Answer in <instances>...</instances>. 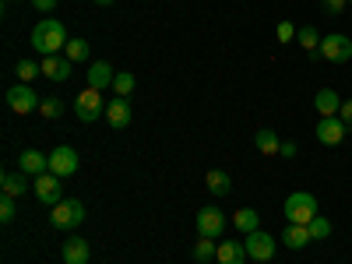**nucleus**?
Returning <instances> with one entry per match:
<instances>
[{
    "mask_svg": "<svg viewBox=\"0 0 352 264\" xmlns=\"http://www.w3.org/2000/svg\"><path fill=\"white\" fill-rule=\"evenodd\" d=\"M254 144H257V152H261V155H278V152H282L278 134H275V131H268V127L254 134Z\"/></svg>",
    "mask_w": 352,
    "mask_h": 264,
    "instance_id": "obj_21",
    "label": "nucleus"
},
{
    "mask_svg": "<svg viewBox=\"0 0 352 264\" xmlns=\"http://www.w3.org/2000/svg\"><path fill=\"white\" fill-rule=\"evenodd\" d=\"M232 226H236L240 232H254L257 229V212L254 208H240L236 215H232Z\"/></svg>",
    "mask_w": 352,
    "mask_h": 264,
    "instance_id": "obj_25",
    "label": "nucleus"
},
{
    "mask_svg": "<svg viewBox=\"0 0 352 264\" xmlns=\"http://www.w3.org/2000/svg\"><path fill=\"white\" fill-rule=\"evenodd\" d=\"M43 78H50V81H67L71 78V71H74V64L67 60V56H60V53H56V56H43Z\"/></svg>",
    "mask_w": 352,
    "mask_h": 264,
    "instance_id": "obj_13",
    "label": "nucleus"
},
{
    "mask_svg": "<svg viewBox=\"0 0 352 264\" xmlns=\"http://www.w3.org/2000/svg\"><path fill=\"white\" fill-rule=\"evenodd\" d=\"M74 113L81 124H96L99 116L106 113V102H102V92H96V88H85V92H78L74 99Z\"/></svg>",
    "mask_w": 352,
    "mask_h": 264,
    "instance_id": "obj_4",
    "label": "nucleus"
},
{
    "mask_svg": "<svg viewBox=\"0 0 352 264\" xmlns=\"http://www.w3.org/2000/svg\"><path fill=\"white\" fill-rule=\"evenodd\" d=\"M36 74H43V67H39L36 60H18V78H21V85H28Z\"/></svg>",
    "mask_w": 352,
    "mask_h": 264,
    "instance_id": "obj_29",
    "label": "nucleus"
},
{
    "mask_svg": "<svg viewBox=\"0 0 352 264\" xmlns=\"http://www.w3.org/2000/svg\"><path fill=\"white\" fill-rule=\"evenodd\" d=\"M64 56L71 64H78V60H88V43L85 39H67V46H64Z\"/></svg>",
    "mask_w": 352,
    "mask_h": 264,
    "instance_id": "obj_26",
    "label": "nucleus"
},
{
    "mask_svg": "<svg viewBox=\"0 0 352 264\" xmlns=\"http://www.w3.org/2000/svg\"><path fill=\"white\" fill-rule=\"evenodd\" d=\"M50 222H53V229H78L85 222V204L78 197H64L60 204H53Z\"/></svg>",
    "mask_w": 352,
    "mask_h": 264,
    "instance_id": "obj_3",
    "label": "nucleus"
},
{
    "mask_svg": "<svg viewBox=\"0 0 352 264\" xmlns=\"http://www.w3.org/2000/svg\"><path fill=\"white\" fill-rule=\"evenodd\" d=\"M222 229H226V215H222L219 208H201V212H197V236L219 240Z\"/></svg>",
    "mask_w": 352,
    "mask_h": 264,
    "instance_id": "obj_12",
    "label": "nucleus"
},
{
    "mask_svg": "<svg viewBox=\"0 0 352 264\" xmlns=\"http://www.w3.org/2000/svg\"><path fill=\"white\" fill-rule=\"evenodd\" d=\"M278 155H285V159H296V144L292 141H282V152Z\"/></svg>",
    "mask_w": 352,
    "mask_h": 264,
    "instance_id": "obj_36",
    "label": "nucleus"
},
{
    "mask_svg": "<svg viewBox=\"0 0 352 264\" xmlns=\"http://www.w3.org/2000/svg\"><path fill=\"white\" fill-rule=\"evenodd\" d=\"M320 56L331 64H349L352 60V39L349 36H324L320 39Z\"/></svg>",
    "mask_w": 352,
    "mask_h": 264,
    "instance_id": "obj_5",
    "label": "nucleus"
},
{
    "mask_svg": "<svg viewBox=\"0 0 352 264\" xmlns=\"http://www.w3.org/2000/svg\"><path fill=\"white\" fill-rule=\"evenodd\" d=\"M116 74L106 60H96L92 67H88V88H96V92H102V88H113Z\"/></svg>",
    "mask_w": 352,
    "mask_h": 264,
    "instance_id": "obj_15",
    "label": "nucleus"
},
{
    "mask_svg": "<svg viewBox=\"0 0 352 264\" xmlns=\"http://www.w3.org/2000/svg\"><path fill=\"white\" fill-rule=\"evenodd\" d=\"M215 254H219V243H215L212 236H201V240L194 243V261H201V264H204V261H212Z\"/></svg>",
    "mask_w": 352,
    "mask_h": 264,
    "instance_id": "obj_24",
    "label": "nucleus"
},
{
    "mask_svg": "<svg viewBox=\"0 0 352 264\" xmlns=\"http://www.w3.org/2000/svg\"><path fill=\"white\" fill-rule=\"evenodd\" d=\"M314 106H317V113H320V116H338L342 99L335 96V88H320V92L314 96Z\"/></svg>",
    "mask_w": 352,
    "mask_h": 264,
    "instance_id": "obj_16",
    "label": "nucleus"
},
{
    "mask_svg": "<svg viewBox=\"0 0 352 264\" xmlns=\"http://www.w3.org/2000/svg\"><path fill=\"white\" fill-rule=\"evenodd\" d=\"M338 116H342V120H345V124L352 127V99H349V102H342V109H338Z\"/></svg>",
    "mask_w": 352,
    "mask_h": 264,
    "instance_id": "obj_35",
    "label": "nucleus"
},
{
    "mask_svg": "<svg viewBox=\"0 0 352 264\" xmlns=\"http://www.w3.org/2000/svg\"><path fill=\"white\" fill-rule=\"evenodd\" d=\"M39 113L46 116V120H56V116L64 113V102H60V99H53V96H46V99L39 102Z\"/></svg>",
    "mask_w": 352,
    "mask_h": 264,
    "instance_id": "obj_27",
    "label": "nucleus"
},
{
    "mask_svg": "<svg viewBox=\"0 0 352 264\" xmlns=\"http://www.w3.org/2000/svg\"><path fill=\"white\" fill-rule=\"evenodd\" d=\"M32 8H36V11H43V14H50V11L56 8V0H32Z\"/></svg>",
    "mask_w": 352,
    "mask_h": 264,
    "instance_id": "obj_34",
    "label": "nucleus"
},
{
    "mask_svg": "<svg viewBox=\"0 0 352 264\" xmlns=\"http://www.w3.org/2000/svg\"><path fill=\"white\" fill-rule=\"evenodd\" d=\"M36 197L46 204V208L60 204V201H64V184H60V176H56V173H43V176H36Z\"/></svg>",
    "mask_w": 352,
    "mask_h": 264,
    "instance_id": "obj_6",
    "label": "nucleus"
},
{
    "mask_svg": "<svg viewBox=\"0 0 352 264\" xmlns=\"http://www.w3.org/2000/svg\"><path fill=\"white\" fill-rule=\"evenodd\" d=\"M39 96L32 92V88H28V85H11L8 88V106L18 113V116H25V113H32V109H39Z\"/></svg>",
    "mask_w": 352,
    "mask_h": 264,
    "instance_id": "obj_8",
    "label": "nucleus"
},
{
    "mask_svg": "<svg viewBox=\"0 0 352 264\" xmlns=\"http://www.w3.org/2000/svg\"><path fill=\"white\" fill-rule=\"evenodd\" d=\"M96 4H99V8H106V4H113V0H96Z\"/></svg>",
    "mask_w": 352,
    "mask_h": 264,
    "instance_id": "obj_37",
    "label": "nucleus"
},
{
    "mask_svg": "<svg viewBox=\"0 0 352 264\" xmlns=\"http://www.w3.org/2000/svg\"><path fill=\"white\" fill-rule=\"evenodd\" d=\"M282 212H285V219L292 226H310L317 219V197L307 194V190H296V194L285 197V208Z\"/></svg>",
    "mask_w": 352,
    "mask_h": 264,
    "instance_id": "obj_2",
    "label": "nucleus"
},
{
    "mask_svg": "<svg viewBox=\"0 0 352 264\" xmlns=\"http://www.w3.org/2000/svg\"><path fill=\"white\" fill-rule=\"evenodd\" d=\"M28 187H25V173L18 169V173H4V176H0V194H4V197H21Z\"/></svg>",
    "mask_w": 352,
    "mask_h": 264,
    "instance_id": "obj_19",
    "label": "nucleus"
},
{
    "mask_svg": "<svg viewBox=\"0 0 352 264\" xmlns=\"http://www.w3.org/2000/svg\"><path fill=\"white\" fill-rule=\"evenodd\" d=\"M320 4H324V11H328V14H342L349 0H320Z\"/></svg>",
    "mask_w": 352,
    "mask_h": 264,
    "instance_id": "obj_33",
    "label": "nucleus"
},
{
    "mask_svg": "<svg viewBox=\"0 0 352 264\" xmlns=\"http://www.w3.org/2000/svg\"><path fill=\"white\" fill-rule=\"evenodd\" d=\"M296 39H300V46L317 60V56H320V36H317V28H314V25H303L300 32H296Z\"/></svg>",
    "mask_w": 352,
    "mask_h": 264,
    "instance_id": "obj_23",
    "label": "nucleus"
},
{
    "mask_svg": "<svg viewBox=\"0 0 352 264\" xmlns=\"http://www.w3.org/2000/svg\"><path fill=\"white\" fill-rule=\"evenodd\" d=\"M247 257L250 261H272L275 257V236H268V232H261V229H254V232H247Z\"/></svg>",
    "mask_w": 352,
    "mask_h": 264,
    "instance_id": "obj_7",
    "label": "nucleus"
},
{
    "mask_svg": "<svg viewBox=\"0 0 352 264\" xmlns=\"http://www.w3.org/2000/svg\"><path fill=\"white\" fill-rule=\"evenodd\" d=\"M275 36H278V43H292V39H296V25H292V21H278Z\"/></svg>",
    "mask_w": 352,
    "mask_h": 264,
    "instance_id": "obj_32",
    "label": "nucleus"
},
{
    "mask_svg": "<svg viewBox=\"0 0 352 264\" xmlns=\"http://www.w3.org/2000/svg\"><path fill=\"white\" fill-rule=\"evenodd\" d=\"M64 46H67V28H64V21L46 18V21H39V25L32 28V50H39L43 56H56Z\"/></svg>",
    "mask_w": 352,
    "mask_h": 264,
    "instance_id": "obj_1",
    "label": "nucleus"
},
{
    "mask_svg": "<svg viewBox=\"0 0 352 264\" xmlns=\"http://www.w3.org/2000/svg\"><path fill=\"white\" fill-rule=\"evenodd\" d=\"M349 134V124L342 120V116H320L317 124V141L320 144H342Z\"/></svg>",
    "mask_w": 352,
    "mask_h": 264,
    "instance_id": "obj_10",
    "label": "nucleus"
},
{
    "mask_svg": "<svg viewBox=\"0 0 352 264\" xmlns=\"http://www.w3.org/2000/svg\"><path fill=\"white\" fill-rule=\"evenodd\" d=\"M349 4H352V0H349Z\"/></svg>",
    "mask_w": 352,
    "mask_h": 264,
    "instance_id": "obj_38",
    "label": "nucleus"
},
{
    "mask_svg": "<svg viewBox=\"0 0 352 264\" xmlns=\"http://www.w3.org/2000/svg\"><path fill=\"white\" fill-rule=\"evenodd\" d=\"M307 229H310V236H314V240H328V236H331V222H328V219H320V215H317Z\"/></svg>",
    "mask_w": 352,
    "mask_h": 264,
    "instance_id": "obj_28",
    "label": "nucleus"
},
{
    "mask_svg": "<svg viewBox=\"0 0 352 264\" xmlns=\"http://www.w3.org/2000/svg\"><path fill=\"white\" fill-rule=\"evenodd\" d=\"M106 124L113 131H127L131 127V102L124 96H116V99L106 102Z\"/></svg>",
    "mask_w": 352,
    "mask_h": 264,
    "instance_id": "obj_11",
    "label": "nucleus"
},
{
    "mask_svg": "<svg viewBox=\"0 0 352 264\" xmlns=\"http://www.w3.org/2000/svg\"><path fill=\"white\" fill-rule=\"evenodd\" d=\"M50 173H56L64 180V176H74L78 173V152L71 144H60V148L50 152Z\"/></svg>",
    "mask_w": 352,
    "mask_h": 264,
    "instance_id": "obj_9",
    "label": "nucleus"
},
{
    "mask_svg": "<svg viewBox=\"0 0 352 264\" xmlns=\"http://www.w3.org/2000/svg\"><path fill=\"white\" fill-rule=\"evenodd\" d=\"M204 184H208V190H212L215 197H226V194L232 190L229 173H222V169H208V176H204Z\"/></svg>",
    "mask_w": 352,
    "mask_h": 264,
    "instance_id": "obj_22",
    "label": "nucleus"
},
{
    "mask_svg": "<svg viewBox=\"0 0 352 264\" xmlns=\"http://www.w3.org/2000/svg\"><path fill=\"white\" fill-rule=\"evenodd\" d=\"M18 208H14V197H4L0 194V222H14Z\"/></svg>",
    "mask_w": 352,
    "mask_h": 264,
    "instance_id": "obj_31",
    "label": "nucleus"
},
{
    "mask_svg": "<svg viewBox=\"0 0 352 264\" xmlns=\"http://www.w3.org/2000/svg\"><path fill=\"white\" fill-rule=\"evenodd\" d=\"M282 243L285 247H292V250H303L307 243H314V236H310V229L307 226H285V232H282Z\"/></svg>",
    "mask_w": 352,
    "mask_h": 264,
    "instance_id": "obj_18",
    "label": "nucleus"
},
{
    "mask_svg": "<svg viewBox=\"0 0 352 264\" xmlns=\"http://www.w3.org/2000/svg\"><path fill=\"white\" fill-rule=\"evenodd\" d=\"M18 169H21L25 176H43V173H50V155H43V152H36V148H28V152H21Z\"/></svg>",
    "mask_w": 352,
    "mask_h": 264,
    "instance_id": "obj_14",
    "label": "nucleus"
},
{
    "mask_svg": "<svg viewBox=\"0 0 352 264\" xmlns=\"http://www.w3.org/2000/svg\"><path fill=\"white\" fill-rule=\"evenodd\" d=\"M113 92L127 99V96L134 92V74H116V81H113Z\"/></svg>",
    "mask_w": 352,
    "mask_h": 264,
    "instance_id": "obj_30",
    "label": "nucleus"
},
{
    "mask_svg": "<svg viewBox=\"0 0 352 264\" xmlns=\"http://www.w3.org/2000/svg\"><path fill=\"white\" fill-rule=\"evenodd\" d=\"M88 261H92V254H88V243L81 236L64 243V264H88Z\"/></svg>",
    "mask_w": 352,
    "mask_h": 264,
    "instance_id": "obj_20",
    "label": "nucleus"
},
{
    "mask_svg": "<svg viewBox=\"0 0 352 264\" xmlns=\"http://www.w3.org/2000/svg\"><path fill=\"white\" fill-rule=\"evenodd\" d=\"M215 257H219V264H247V247L236 240H226V243H219Z\"/></svg>",
    "mask_w": 352,
    "mask_h": 264,
    "instance_id": "obj_17",
    "label": "nucleus"
}]
</instances>
